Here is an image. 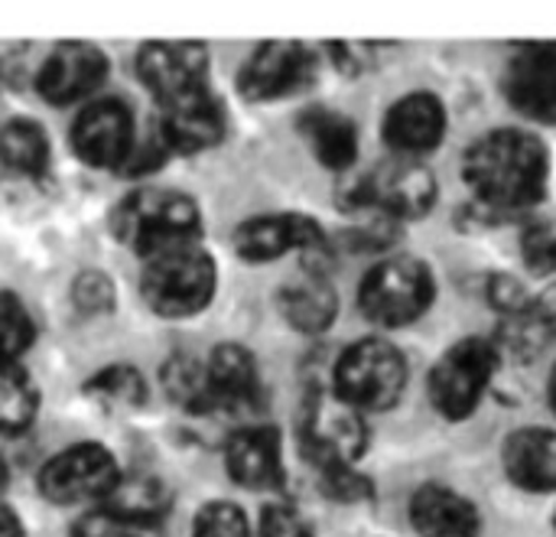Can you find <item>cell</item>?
Returning a JSON list of instances; mask_svg holds the SVG:
<instances>
[{"label": "cell", "instance_id": "6da1fadb", "mask_svg": "<svg viewBox=\"0 0 556 537\" xmlns=\"http://www.w3.org/2000/svg\"><path fill=\"white\" fill-rule=\"evenodd\" d=\"M551 179L547 147L518 127H502L479 137L466 153V183L495 212L534 209Z\"/></svg>", "mask_w": 556, "mask_h": 537}, {"label": "cell", "instance_id": "7a4b0ae2", "mask_svg": "<svg viewBox=\"0 0 556 537\" xmlns=\"http://www.w3.org/2000/svg\"><path fill=\"white\" fill-rule=\"evenodd\" d=\"M114 235L143 261L173 248L199 245V209L173 189H140L114 212Z\"/></svg>", "mask_w": 556, "mask_h": 537}, {"label": "cell", "instance_id": "3957f363", "mask_svg": "<svg viewBox=\"0 0 556 537\" xmlns=\"http://www.w3.org/2000/svg\"><path fill=\"white\" fill-rule=\"evenodd\" d=\"M140 290L147 307L160 316H195L215 297V261L199 245L163 251L143 261Z\"/></svg>", "mask_w": 556, "mask_h": 537}, {"label": "cell", "instance_id": "277c9868", "mask_svg": "<svg viewBox=\"0 0 556 537\" xmlns=\"http://www.w3.org/2000/svg\"><path fill=\"white\" fill-rule=\"evenodd\" d=\"M407 388V362L404 355L384 339H362L349 346L336 365L332 391L345 398L352 408L365 411H388Z\"/></svg>", "mask_w": 556, "mask_h": 537}, {"label": "cell", "instance_id": "5b68a950", "mask_svg": "<svg viewBox=\"0 0 556 537\" xmlns=\"http://www.w3.org/2000/svg\"><path fill=\"white\" fill-rule=\"evenodd\" d=\"M433 271L417 258H388L368 271L358 290L362 313L378 326H407L433 303Z\"/></svg>", "mask_w": 556, "mask_h": 537}, {"label": "cell", "instance_id": "8992f818", "mask_svg": "<svg viewBox=\"0 0 556 537\" xmlns=\"http://www.w3.org/2000/svg\"><path fill=\"white\" fill-rule=\"evenodd\" d=\"M303 450L309 460H316L319 470L326 466H355V460L368 447V427L365 414L352 408L345 398H339L332 388H319L309 395L303 408Z\"/></svg>", "mask_w": 556, "mask_h": 537}, {"label": "cell", "instance_id": "52a82bcc", "mask_svg": "<svg viewBox=\"0 0 556 537\" xmlns=\"http://www.w3.org/2000/svg\"><path fill=\"white\" fill-rule=\"evenodd\" d=\"M495 369L498 346H492L489 339H463L437 362L430 375V401L443 417L463 421L479 408Z\"/></svg>", "mask_w": 556, "mask_h": 537}, {"label": "cell", "instance_id": "ba28073f", "mask_svg": "<svg viewBox=\"0 0 556 537\" xmlns=\"http://www.w3.org/2000/svg\"><path fill=\"white\" fill-rule=\"evenodd\" d=\"M117 479L121 470L108 447L78 444L55 453L42 466L39 489L55 505H85V502H104L114 492Z\"/></svg>", "mask_w": 556, "mask_h": 537}, {"label": "cell", "instance_id": "9c48e42d", "mask_svg": "<svg viewBox=\"0 0 556 537\" xmlns=\"http://www.w3.org/2000/svg\"><path fill=\"white\" fill-rule=\"evenodd\" d=\"M362 192L371 209L394 222L420 218L437 202V176L414 157H394L362 179Z\"/></svg>", "mask_w": 556, "mask_h": 537}, {"label": "cell", "instance_id": "30bf717a", "mask_svg": "<svg viewBox=\"0 0 556 537\" xmlns=\"http://www.w3.org/2000/svg\"><path fill=\"white\" fill-rule=\"evenodd\" d=\"M72 147L88 166H98V170L127 166L137 150L130 111L121 101L88 104L72 127Z\"/></svg>", "mask_w": 556, "mask_h": 537}, {"label": "cell", "instance_id": "8fae6325", "mask_svg": "<svg viewBox=\"0 0 556 537\" xmlns=\"http://www.w3.org/2000/svg\"><path fill=\"white\" fill-rule=\"evenodd\" d=\"M316 75V59L300 42H264L251 52L238 75V88L251 101H274L300 91Z\"/></svg>", "mask_w": 556, "mask_h": 537}, {"label": "cell", "instance_id": "7c38bea8", "mask_svg": "<svg viewBox=\"0 0 556 537\" xmlns=\"http://www.w3.org/2000/svg\"><path fill=\"white\" fill-rule=\"evenodd\" d=\"M143 85L163 101H179L205 88L208 49L202 42H147L137 55Z\"/></svg>", "mask_w": 556, "mask_h": 537}, {"label": "cell", "instance_id": "4fadbf2b", "mask_svg": "<svg viewBox=\"0 0 556 537\" xmlns=\"http://www.w3.org/2000/svg\"><path fill=\"white\" fill-rule=\"evenodd\" d=\"M235 248L244 261H254V264L277 261L290 251H303L316 258L326 251V235L319 222L309 215H296V212L257 215V218H248L235 232Z\"/></svg>", "mask_w": 556, "mask_h": 537}, {"label": "cell", "instance_id": "5bb4252c", "mask_svg": "<svg viewBox=\"0 0 556 537\" xmlns=\"http://www.w3.org/2000/svg\"><path fill=\"white\" fill-rule=\"evenodd\" d=\"M505 95L521 114L556 124V42L518 49L505 72Z\"/></svg>", "mask_w": 556, "mask_h": 537}, {"label": "cell", "instance_id": "9a60e30c", "mask_svg": "<svg viewBox=\"0 0 556 537\" xmlns=\"http://www.w3.org/2000/svg\"><path fill=\"white\" fill-rule=\"evenodd\" d=\"M108 78V55L91 42H62L42 62L36 88L52 104H72Z\"/></svg>", "mask_w": 556, "mask_h": 537}, {"label": "cell", "instance_id": "2e32d148", "mask_svg": "<svg viewBox=\"0 0 556 537\" xmlns=\"http://www.w3.org/2000/svg\"><path fill=\"white\" fill-rule=\"evenodd\" d=\"M446 134V108L430 91H414L401 98L384 117V140L397 150V157L420 160L437 150Z\"/></svg>", "mask_w": 556, "mask_h": 537}, {"label": "cell", "instance_id": "e0dca14e", "mask_svg": "<svg viewBox=\"0 0 556 537\" xmlns=\"http://www.w3.org/2000/svg\"><path fill=\"white\" fill-rule=\"evenodd\" d=\"M163 147L176 153H202L225 137V111L208 88L163 104Z\"/></svg>", "mask_w": 556, "mask_h": 537}, {"label": "cell", "instance_id": "ac0fdd59", "mask_svg": "<svg viewBox=\"0 0 556 537\" xmlns=\"http://www.w3.org/2000/svg\"><path fill=\"white\" fill-rule=\"evenodd\" d=\"M228 476L244 489H274L283 479L280 434L274 427H244L225 447Z\"/></svg>", "mask_w": 556, "mask_h": 537}, {"label": "cell", "instance_id": "d6986e66", "mask_svg": "<svg viewBox=\"0 0 556 537\" xmlns=\"http://www.w3.org/2000/svg\"><path fill=\"white\" fill-rule=\"evenodd\" d=\"M410 522L424 537L482 535V519L476 505L446 486H424L410 502Z\"/></svg>", "mask_w": 556, "mask_h": 537}, {"label": "cell", "instance_id": "ffe728a7", "mask_svg": "<svg viewBox=\"0 0 556 537\" xmlns=\"http://www.w3.org/2000/svg\"><path fill=\"white\" fill-rule=\"evenodd\" d=\"M505 473L518 489H556V434L544 427H525L505 444Z\"/></svg>", "mask_w": 556, "mask_h": 537}, {"label": "cell", "instance_id": "44dd1931", "mask_svg": "<svg viewBox=\"0 0 556 537\" xmlns=\"http://www.w3.org/2000/svg\"><path fill=\"white\" fill-rule=\"evenodd\" d=\"M218 411H241L261 398V369L244 346H218L205 362Z\"/></svg>", "mask_w": 556, "mask_h": 537}, {"label": "cell", "instance_id": "7402d4cb", "mask_svg": "<svg viewBox=\"0 0 556 537\" xmlns=\"http://www.w3.org/2000/svg\"><path fill=\"white\" fill-rule=\"evenodd\" d=\"M280 313L300 333H326L339 313V297L323 271H306L280 290Z\"/></svg>", "mask_w": 556, "mask_h": 537}, {"label": "cell", "instance_id": "603a6c76", "mask_svg": "<svg viewBox=\"0 0 556 537\" xmlns=\"http://www.w3.org/2000/svg\"><path fill=\"white\" fill-rule=\"evenodd\" d=\"M316 160L329 170H349L358 157V130L355 124L332 108H309L300 121Z\"/></svg>", "mask_w": 556, "mask_h": 537}, {"label": "cell", "instance_id": "cb8c5ba5", "mask_svg": "<svg viewBox=\"0 0 556 537\" xmlns=\"http://www.w3.org/2000/svg\"><path fill=\"white\" fill-rule=\"evenodd\" d=\"M169 505L166 486L156 476H121L114 492L101 502V512L124 522V525H137V528H153L156 519H163Z\"/></svg>", "mask_w": 556, "mask_h": 537}, {"label": "cell", "instance_id": "d4e9b609", "mask_svg": "<svg viewBox=\"0 0 556 537\" xmlns=\"http://www.w3.org/2000/svg\"><path fill=\"white\" fill-rule=\"evenodd\" d=\"M0 160L20 176H42L49 166V140L33 121H10L0 130Z\"/></svg>", "mask_w": 556, "mask_h": 537}, {"label": "cell", "instance_id": "484cf974", "mask_svg": "<svg viewBox=\"0 0 556 537\" xmlns=\"http://www.w3.org/2000/svg\"><path fill=\"white\" fill-rule=\"evenodd\" d=\"M39 395L20 365L0 369V434H23L36 421Z\"/></svg>", "mask_w": 556, "mask_h": 537}, {"label": "cell", "instance_id": "4316f807", "mask_svg": "<svg viewBox=\"0 0 556 537\" xmlns=\"http://www.w3.org/2000/svg\"><path fill=\"white\" fill-rule=\"evenodd\" d=\"M163 385L169 391V398L192 411V414H212L218 411L215 408V395H212V385H208V372L205 365L192 362V359H173L166 369H163Z\"/></svg>", "mask_w": 556, "mask_h": 537}, {"label": "cell", "instance_id": "83f0119b", "mask_svg": "<svg viewBox=\"0 0 556 537\" xmlns=\"http://www.w3.org/2000/svg\"><path fill=\"white\" fill-rule=\"evenodd\" d=\"M85 391L104 411H130V408H140L147 398V385H143L140 372L127 369V365H114V369L98 372L85 385Z\"/></svg>", "mask_w": 556, "mask_h": 537}, {"label": "cell", "instance_id": "f1b7e54d", "mask_svg": "<svg viewBox=\"0 0 556 537\" xmlns=\"http://www.w3.org/2000/svg\"><path fill=\"white\" fill-rule=\"evenodd\" d=\"M33 342V320L13 294H0V369L16 365V359Z\"/></svg>", "mask_w": 556, "mask_h": 537}, {"label": "cell", "instance_id": "f546056e", "mask_svg": "<svg viewBox=\"0 0 556 537\" xmlns=\"http://www.w3.org/2000/svg\"><path fill=\"white\" fill-rule=\"evenodd\" d=\"M192 537H251L248 519L231 502H208L199 509Z\"/></svg>", "mask_w": 556, "mask_h": 537}, {"label": "cell", "instance_id": "4dcf8cb0", "mask_svg": "<svg viewBox=\"0 0 556 537\" xmlns=\"http://www.w3.org/2000/svg\"><path fill=\"white\" fill-rule=\"evenodd\" d=\"M525 264L538 274H556V218H538L521 238Z\"/></svg>", "mask_w": 556, "mask_h": 537}, {"label": "cell", "instance_id": "1f68e13d", "mask_svg": "<svg viewBox=\"0 0 556 537\" xmlns=\"http://www.w3.org/2000/svg\"><path fill=\"white\" fill-rule=\"evenodd\" d=\"M323 492L336 502H362L371 496V483L362 473H355V466H326Z\"/></svg>", "mask_w": 556, "mask_h": 537}, {"label": "cell", "instance_id": "d6a6232c", "mask_svg": "<svg viewBox=\"0 0 556 537\" xmlns=\"http://www.w3.org/2000/svg\"><path fill=\"white\" fill-rule=\"evenodd\" d=\"M257 537H313L309 522L290 505H267L261 512Z\"/></svg>", "mask_w": 556, "mask_h": 537}, {"label": "cell", "instance_id": "836d02e7", "mask_svg": "<svg viewBox=\"0 0 556 537\" xmlns=\"http://www.w3.org/2000/svg\"><path fill=\"white\" fill-rule=\"evenodd\" d=\"M111 300H114V287H111V280L108 277H101V274H85V277H78V284H75V307L78 310H85V313H101V310H108L111 307Z\"/></svg>", "mask_w": 556, "mask_h": 537}, {"label": "cell", "instance_id": "e575fe53", "mask_svg": "<svg viewBox=\"0 0 556 537\" xmlns=\"http://www.w3.org/2000/svg\"><path fill=\"white\" fill-rule=\"evenodd\" d=\"M0 537H23V522L16 519V512L10 505L0 502Z\"/></svg>", "mask_w": 556, "mask_h": 537}, {"label": "cell", "instance_id": "d590c367", "mask_svg": "<svg viewBox=\"0 0 556 537\" xmlns=\"http://www.w3.org/2000/svg\"><path fill=\"white\" fill-rule=\"evenodd\" d=\"M534 307H538L541 320L547 323V329H551V336H554L556 333V290L544 294V297H541V303H534Z\"/></svg>", "mask_w": 556, "mask_h": 537}, {"label": "cell", "instance_id": "8d00e7d4", "mask_svg": "<svg viewBox=\"0 0 556 537\" xmlns=\"http://www.w3.org/2000/svg\"><path fill=\"white\" fill-rule=\"evenodd\" d=\"M551 401H554V411H556V365H554V378H551Z\"/></svg>", "mask_w": 556, "mask_h": 537}, {"label": "cell", "instance_id": "74e56055", "mask_svg": "<svg viewBox=\"0 0 556 537\" xmlns=\"http://www.w3.org/2000/svg\"><path fill=\"white\" fill-rule=\"evenodd\" d=\"M3 486H7V466L0 463V492H3Z\"/></svg>", "mask_w": 556, "mask_h": 537}, {"label": "cell", "instance_id": "f35d334b", "mask_svg": "<svg viewBox=\"0 0 556 537\" xmlns=\"http://www.w3.org/2000/svg\"><path fill=\"white\" fill-rule=\"evenodd\" d=\"M554 522H556V519H554Z\"/></svg>", "mask_w": 556, "mask_h": 537}]
</instances>
